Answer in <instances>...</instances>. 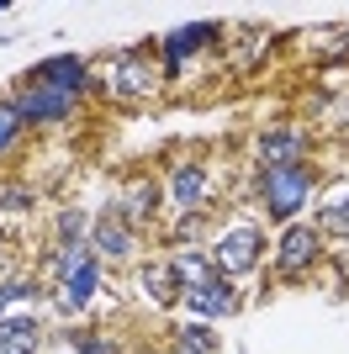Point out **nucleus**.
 <instances>
[{"instance_id":"nucleus-1","label":"nucleus","mask_w":349,"mask_h":354,"mask_svg":"<svg viewBox=\"0 0 349 354\" xmlns=\"http://www.w3.org/2000/svg\"><path fill=\"white\" fill-rule=\"evenodd\" d=\"M254 191H260L265 217L296 222L312 207V196H318V175H312V164H276V169H260Z\"/></svg>"},{"instance_id":"nucleus-2","label":"nucleus","mask_w":349,"mask_h":354,"mask_svg":"<svg viewBox=\"0 0 349 354\" xmlns=\"http://www.w3.org/2000/svg\"><path fill=\"white\" fill-rule=\"evenodd\" d=\"M6 101L16 106L21 127H64V122L80 111V101H74V95H64V90H53V85H32V80H21Z\"/></svg>"},{"instance_id":"nucleus-3","label":"nucleus","mask_w":349,"mask_h":354,"mask_svg":"<svg viewBox=\"0 0 349 354\" xmlns=\"http://www.w3.org/2000/svg\"><path fill=\"white\" fill-rule=\"evenodd\" d=\"M260 259H265V233H260V227H249V222H238V227L217 233V243H212V270L228 275V281L254 275Z\"/></svg>"},{"instance_id":"nucleus-4","label":"nucleus","mask_w":349,"mask_h":354,"mask_svg":"<svg viewBox=\"0 0 349 354\" xmlns=\"http://www.w3.org/2000/svg\"><path fill=\"white\" fill-rule=\"evenodd\" d=\"M323 259V233L312 222H286L276 233V275L280 281H302L307 270H318Z\"/></svg>"},{"instance_id":"nucleus-5","label":"nucleus","mask_w":349,"mask_h":354,"mask_svg":"<svg viewBox=\"0 0 349 354\" xmlns=\"http://www.w3.org/2000/svg\"><path fill=\"white\" fill-rule=\"evenodd\" d=\"M212 201V164L206 159H186L164 175V207H174L180 217H196Z\"/></svg>"},{"instance_id":"nucleus-6","label":"nucleus","mask_w":349,"mask_h":354,"mask_svg":"<svg viewBox=\"0 0 349 354\" xmlns=\"http://www.w3.org/2000/svg\"><path fill=\"white\" fill-rule=\"evenodd\" d=\"M222 37V27L217 21H186V27H174V32H164L159 43V69L164 74H174V69H186L190 59H196V53H202V48H212Z\"/></svg>"},{"instance_id":"nucleus-7","label":"nucleus","mask_w":349,"mask_h":354,"mask_svg":"<svg viewBox=\"0 0 349 354\" xmlns=\"http://www.w3.org/2000/svg\"><path fill=\"white\" fill-rule=\"evenodd\" d=\"M27 80L32 85H53V90H64V95H74V101H85L90 85H96V74H90V64L80 59V53H53V59L32 64Z\"/></svg>"},{"instance_id":"nucleus-8","label":"nucleus","mask_w":349,"mask_h":354,"mask_svg":"<svg viewBox=\"0 0 349 354\" xmlns=\"http://www.w3.org/2000/svg\"><path fill=\"white\" fill-rule=\"evenodd\" d=\"M307 148H312V138H307L302 122H286V127H265V133L254 138V153H260L265 169H276V164H307Z\"/></svg>"},{"instance_id":"nucleus-9","label":"nucleus","mask_w":349,"mask_h":354,"mask_svg":"<svg viewBox=\"0 0 349 354\" xmlns=\"http://www.w3.org/2000/svg\"><path fill=\"white\" fill-rule=\"evenodd\" d=\"M159 207H164V185H159V180H148V175H138V180H127V185H122L111 217L127 222L132 233H138V227H148V222H154V212H159Z\"/></svg>"},{"instance_id":"nucleus-10","label":"nucleus","mask_w":349,"mask_h":354,"mask_svg":"<svg viewBox=\"0 0 349 354\" xmlns=\"http://www.w3.org/2000/svg\"><path fill=\"white\" fill-rule=\"evenodd\" d=\"M180 301L190 307V323H212V317H228V312L238 307V291H233L228 275H217V270H212V275H206V281H196Z\"/></svg>"},{"instance_id":"nucleus-11","label":"nucleus","mask_w":349,"mask_h":354,"mask_svg":"<svg viewBox=\"0 0 349 354\" xmlns=\"http://www.w3.org/2000/svg\"><path fill=\"white\" fill-rule=\"evenodd\" d=\"M101 281H106V265H101V259L74 265L69 275L58 281V307H64V317H80V312H90V301L101 296Z\"/></svg>"},{"instance_id":"nucleus-12","label":"nucleus","mask_w":349,"mask_h":354,"mask_svg":"<svg viewBox=\"0 0 349 354\" xmlns=\"http://www.w3.org/2000/svg\"><path fill=\"white\" fill-rule=\"evenodd\" d=\"M90 249H96L101 265H106V259H132V254H138V233L106 212L101 222H90Z\"/></svg>"},{"instance_id":"nucleus-13","label":"nucleus","mask_w":349,"mask_h":354,"mask_svg":"<svg viewBox=\"0 0 349 354\" xmlns=\"http://www.w3.org/2000/svg\"><path fill=\"white\" fill-rule=\"evenodd\" d=\"M154 85H159V69L148 59H138V53H127V59L111 64V95L116 101H138V95H148Z\"/></svg>"},{"instance_id":"nucleus-14","label":"nucleus","mask_w":349,"mask_h":354,"mask_svg":"<svg viewBox=\"0 0 349 354\" xmlns=\"http://www.w3.org/2000/svg\"><path fill=\"white\" fill-rule=\"evenodd\" d=\"M37 349H43V317H32V312L0 317V354H37Z\"/></svg>"},{"instance_id":"nucleus-15","label":"nucleus","mask_w":349,"mask_h":354,"mask_svg":"<svg viewBox=\"0 0 349 354\" xmlns=\"http://www.w3.org/2000/svg\"><path fill=\"white\" fill-rule=\"evenodd\" d=\"M323 238L334 233V238H349V185H334V196H323V207H318V222H312Z\"/></svg>"},{"instance_id":"nucleus-16","label":"nucleus","mask_w":349,"mask_h":354,"mask_svg":"<svg viewBox=\"0 0 349 354\" xmlns=\"http://www.w3.org/2000/svg\"><path fill=\"white\" fill-rule=\"evenodd\" d=\"M164 265H170L174 286H180V291H190L196 281H206V275H212V254H190V249H180V254H170Z\"/></svg>"},{"instance_id":"nucleus-17","label":"nucleus","mask_w":349,"mask_h":354,"mask_svg":"<svg viewBox=\"0 0 349 354\" xmlns=\"http://www.w3.org/2000/svg\"><path fill=\"white\" fill-rule=\"evenodd\" d=\"M174 354H217V328L212 323H180L174 328Z\"/></svg>"},{"instance_id":"nucleus-18","label":"nucleus","mask_w":349,"mask_h":354,"mask_svg":"<svg viewBox=\"0 0 349 354\" xmlns=\"http://www.w3.org/2000/svg\"><path fill=\"white\" fill-rule=\"evenodd\" d=\"M138 281H143V291L154 296L159 307H174V296H186V291H180V286H174L170 265H143V275H138Z\"/></svg>"},{"instance_id":"nucleus-19","label":"nucleus","mask_w":349,"mask_h":354,"mask_svg":"<svg viewBox=\"0 0 349 354\" xmlns=\"http://www.w3.org/2000/svg\"><path fill=\"white\" fill-rule=\"evenodd\" d=\"M21 133H27V127H21V117H16V106L0 101V159H11V153H16Z\"/></svg>"},{"instance_id":"nucleus-20","label":"nucleus","mask_w":349,"mask_h":354,"mask_svg":"<svg viewBox=\"0 0 349 354\" xmlns=\"http://www.w3.org/2000/svg\"><path fill=\"white\" fill-rule=\"evenodd\" d=\"M58 238H90V217L80 207H64L58 212Z\"/></svg>"},{"instance_id":"nucleus-21","label":"nucleus","mask_w":349,"mask_h":354,"mask_svg":"<svg viewBox=\"0 0 349 354\" xmlns=\"http://www.w3.org/2000/svg\"><path fill=\"white\" fill-rule=\"evenodd\" d=\"M74 354H122L111 339H96V333H74Z\"/></svg>"},{"instance_id":"nucleus-22","label":"nucleus","mask_w":349,"mask_h":354,"mask_svg":"<svg viewBox=\"0 0 349 354\" xmlns=\"http://www.w3.org/2000/svg\"><path fill=\"white\" fill-rule=\"evenodd\" d=\"M27 207H32L27 185H6V191H0V212H27Z\"/></svg>"},{"instance_id":"nucleus-23","label":"nucleus","mask_w":349,"mask_h":354,"mask_svg":"<svg viewBox=\"0 0 349 354\" xmlns=\"http://www.w3.org/2000/svg\"><path fill=\"white\" fill-rule=\"evenodd\" d=\"M0 11H11V0H0Z\"/></svg>"}]
</instances>
